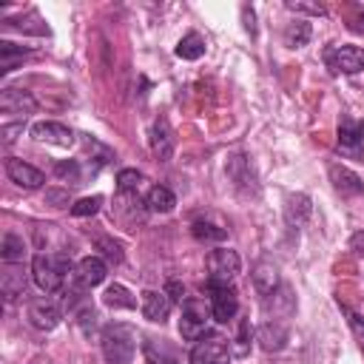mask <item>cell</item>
<instances>
[{
  "label": "cell",
  "mask_w": 364,
  "mask_h": 364,
  "mask_svg": "<svg viewBox=\"0 0 364 364\" xmlns=\"http://www.w3.org/2000/svg\"><path fill=\"white\" fill-rule=\"evenodd\" d=\"M358 134H361V139H364V122H361V125H358Z\"/></svg>",
  "instance_id": "b9f144b4"
},
{
  "label": "cell",
  "mask_w": 364,
  "mask_h": 364,
  "mask_svg": "<svg viewBox=\"0 0 364 364\" xmlns=\"http://www.w3.org/2000/svg\"><path fill=\"white\" fill-rule=\"evenodd\" d=\"M28 54L26 46H17L11 40H0V74H9L17 68V63Z\"/></svg>",
  "instance_id": "484cf974"
},
{
  "label": "cell",
  "mask_w": 364,
  "mask_h": 364,
  "mask_svg": "<svg viewBox=\"0 0 364 364\" xmlns=\"http://www.w3.org/2000/svg\"><path fill=\"white\" fill-rule=\"evenodd\" d=\"M287 338H290V330H287V324H284L282 318H267V321L259 327V344H262V350H267V353L282 350V347L287 344Z\"/></svg>",
  "instance_id": "e0dca14e"
},
{
  "label": "cell",
  "mask_w": 364,
  "mask_h": 364,
  "mask_svg": "<svg viewBox=\"0 0 364 364\" xmlns=\"http://www.w3.org/2000/svg\"><path fill=\"white\" fill-rule=\"evenodd\" d=\"M173 301L165 296V290H142V316L154 324H162L171 313Z\"/></svg>",
  "instance_id": "9a60e30c"
},
{
  "label": "cell",
  "mask_w": 364,
  "mask_h": 364,
  "mask_svg": "<svg viewBox=\"0 0 364 364\" xmlns=\"http://www.w3.org/2000/svg\"><path fill=\"white\" fill-rule=\"evenodd\" d=\"M350 250H355L358 256H364V230H355L350 236Z\"/></svg>",
  "instance_id": "60d3db41"
},
{
  "label": "cell",
  "mask_w": 364,
  "mask_h": 364,
  "mask_svg": "<svg viewBox=\"0 0 364 364\" xmlns=\"http://www.w3.org/2000/svg\"><path fill=\"white\" fill-rule=\"evenodd\" d=\"M94 245H97V250H100V253H102L108 262H114V264H119V262H122V256H125V253H122V245H119L117 239L97 236V242H94Z\"/></svg>",
  "instance_id": "1f68e13d"
},
{
  "label": "cell",
  "mask_w": 364,
  "mask_h": 364,
  "mask_svg": "<svg viewBox=\"0 0 364 364\" xmlns=\"http://www.w3.org/2000/svg\"><path fill=\"white\" fill-rule=\"evenodd\" d=\"M145 182V176L136 171V168H122L117 173V191L119 193H136V188Z\"/></svg>",
  "instance_id": "f546056e"
},
{
  "label": "cell",
  "mask_w": 364,
  "mask_h": 364,
  "mask_svg": "<svg viewBox=\"0 0 364 364\" xmlns=\"http://www.w3.org/2000/svg\"><path fill=\"white\" fill-rule=\"evenodd\" d=\"M173 208H176V196H173L171 188L154 185V188L148 191V196H145V210H151V213H171Z\"/></svg>",
  "instance_id": "603a6c76"
},
{
  "label": "cell",
  "mask_w": 364,
  "mask_h": 364,
  "mask_svg": "<svg viewBox=\"0 0 364 364\" xmlns=\"http://www.w3.org/2000/svg\"><path fill=\"white\" fill-rule=\"evenodd\" d=\"M105 276H108V264H105V259H100V256H85V259H80L77 273H74V279H77L82 287H88V290L97 287V284H102Z\"/></svg>",
  "instance_id": "5bb4252c"
},
{
  "label": "cell",
  "mask_w": 364,
  "mask_h": 364,
  "mask_svg": "<svg viewBox=\"0 0 364 364\" xmlns=\"http://www.w3.org/2000/svg\"><path fill=\"white\" fill-rule=\"evenodd\" d=\"M173 148H176V136L168 125V119H156L154 128H151V151L159 162H168L173 156Z\"/></svg>",
  "instance_id": "4fadbf2b"
},
{
  "label": "cell",
  "mask_w": 364,
  "mask_h": 364,
  "mask_svg": "<svg viewBox=\"0 0 364 364\" xmlns=\"http://www.w3.org/2000/svg\"><path fill=\"white\" fill-rule=\"evenodd\" d=\"M324 65L330 74H358L364 71V48L361 46H327Z\"/></svg>",
  "instance_id": "8992f818"
},
{
  "label": "cell",
  "mask_w": 364,
  "mask_h": 364,
  "mask_svg": "<svg viewBox=\"0 0 364 364\" xmlns=\"http://www.w3.org/2000/svg\"><path fill=\"white\" fill-rule=\"evenodd\" d=\"M210 304H205L202 299H185L182 301V318H179V336L185 341H199L208 333V321H210Z\"/></svg>",
  "instance_id": "3957f363"
},
{
  "label": "cell",
  "mask_w": 364,
  "mask_h": 364,
  "mask_svg": "<svg viewBox=\"0 0 364 364\" xmlns=\"http://www.w3.org/2000/svg\"><path fill=\"white\" fill-rule=\"evenodd\" d=\"M225 173H228V179L236 185V191H242V193H256V173H253V165H250V159L247 156H242V154H233L230 159H228V165H225Z\"/></svg>",
  "instance_id": "ba28073f"
},
{
  "label": "cell",
  "mask_w": 364,
  "mask_h": 364,
  "mask_svg": "<svg viewBox=\"0 0 364 364\" xmlns=\"http://www.w3.org/2000/svg\"><path fill=\"white\" fill-rule=\"evenodd\" d=\"M54 176H60L68 185H80V162L77 159H60L54 165Z\"/></svg>",
  "instance_id": "4dcf8cb0"
},
{
  "label": "cell",
  "mask_w": 364,
  "mask_h": 364,
  "mask_svg": "<svg viewBox=\"0 0 364 364\" xmlns=\"http://www.w3.org/2000/svg\"><path fill=\"white\" fill-rule=\"evenodd\" d=\"M102 304L111 307V310H134L136 307V299L131 296V290L125 284H108L105 293H102Z\"/></svg>",
  "instance_id": "cb8c5ba5"
},
{
  "label": "cell",
  "mask_w": 364,
  "mask_h": 364,
  "mask_svg": "<svg viewBox=\"0 0 364 364\" xmlns=\"http://www.w3.org/2000/svg\"><path fill=\"white\" fill-rule=\"evenodd\" d=\"M0 256H3L6 264H20L26 259V242H23V236H17L11 230L3 233V239H0Z\"/></svg>",
  "instance_id": "d4e9b609"
},
{
  "label": "cell",
  "mask_w": 364,
  "mask_h": 364,
  "mask_svg": "<svg viewBox=\"0 0 364 364\" xmlns=\"http://www.w3.org/2000/svg\"><path fill=\"white\" fill-rule=\"evenodd\" d=\"M191 364H230L228 338L219 333H205L191 350Z\"/></svg>",
  "instance_id": "52a82bcc"
},
{
  "label": "cell",
  "mask_w": 364,
  "mask_h": 364,
  "mask_svg": "<svg viewBox=\"0 0 364 364\" xmlns=\"http://www.w3.org/2000/svg\"><path fill=\"white\" fill-rule=\"evenodd\" d=\"M205 267H208V282L230 284V282L239 276L242 259H239V253H236V250H230V247H216V250H210V253H208Z\"/></svg>",
  "instance_id": "5b68a950"
},
{
  "label": "cell",
  "mask_w": 364,
  "mask_h": 364,
  "mask_svg": "<svg viewBox=\"0 0 364 364\" xmlns=\"http://www.w3.org/2000/svg\"><path fill=\"white\" fill-rule=\"evenodd\" d=\"M71 273V259L65 253H37L31 259V279L43 293H57Z\"/></svg>",
  "instance_id": "7a4b0ae2"
},
{
  "label": "cell",
  "mask_w": 364,
  "mask_h": 364,
  "mask_svg": "<svg viewBox=\"0 0 364 364\" xmlns=\"http://www.w3.org/2000/svg\"><path fill=\"white\" fill-rule=\"evenodd\" d=\"M28 321L37 330H54L63 321V310L54 299H34L28 304Z\"/></svg>",
  "instance_id": "30bf717a"
},
{
  "label": "cell",
  "mask_w": 364,
  "mask_h": 364,
  "mask_svg": "<svg viewBox=\"0 0 364 364\" xmlns=\"http://www.w3.org/2000/svg\"><path fill=\"white\" fill-rule=\"evenodd\" d=\"M46 202H51V205H68V191H46Z\"/></svg>",
  "instance_id": "ab89813d"
},
{
  "label": "cell",
  "mask_w": 364,
  "mask_h": 364,
  "mask_svg": "<svg viewBox=\"0 0 364 364\" xmlns=\"http://www.w3.org/2000/svg\"><path fill=\"white\" fill-rule=\"evenodd\" d=\"M165 296H168L173 304H182V301H185V287H182V282L171 279V282L165 284Z\"/></svg>",
  "instance_id": "e575fe53"
},
{
  "label": "cell",
  "mask_w": 364,
  "mask_h": 364,
  "mask_svg": "<svg viewBox=\"0 0 364 364\" xmlns=\"http://www.w3.org/2000/svg\"><path fill=\"white\" fill-rule=\"evenodd\" d=\"M327 173H330L333 188H336L341 196H361V193H364V182H361V176H358L355 171H350V168L333 162V165L327 168Z\"/></svg>",
  "instance_id": "7c38bea8"
},
{
  "label": "cell",
  "mask_w": 364,
  "mask_h": 364,
  "mask_svg": "<svg viewBox=\"0 0 364 364\" xmlns=\"http://www.w3.org/2000/svg\"><path fill=\"white\" fill-rule=\"evenodd\" d=\"M287 9L290 11H307V14H316V17H321L324 14V6H316V3H287Z\"/></svg>",
  "instance_id": "74e56055"
},
{
  "label": "cell",
  "mask_w": 364,
  "mask_h": 364,
  "mask_svg": "<svg viewBox=\"0 0 364 364\" xmlns=\"http://www.w3.org/2000/svg\"><path fill=\"white\" fill-rule=\"evenodd\" d=\"M239 347H236V353L239 355H245L247 353V341H250V318H242V324H239Z\"/></svg>",
  "instance_id": "d590c367"
},
{
  "label": "cell",
  "mask_w": 364,
  "mask_h": 364,
  "mask_svg": "<svg viewBox=\"0 0 364 364\" xmlns=\"http://www.w3.org/2000/svg\"><path fill=\"white\" fill-rule=\"evenodd\" d=\"M31 136L40 139V142H51V145H74V131L65 128L63 122H51V119H43V122H34L31 125Z\"/></svg>",
  "instance_id": "8fae6325"
},
{
  "label": "cell",
  "mask_w": 364,
  "mask_h": 364,
  "mask_svg": "<svg viewBox=\"0 0 364 364\" xmlns=\"http://www.w3.org/2000/svg\"><path fill=\"white\" fill-rule=\"evenodd\" d=\"M142 353H145V361L148 364H179L176 350L168 341H162V338H145Z\"/></svg>",
  "instance_id": "44dd1931"
},
{
  "label": "cell",
  "mask_w": 364,
  "mask_h": 364,
  "mask_svg": "<svg viewBox=\"0 0 364 364\" xmlns=\"http://www.w3.org/2000/svg\"><path fill=\"white\" fill-rule=\"evenodd\" d=\"M100 347H102V358L108 364H131L134 350H136V330L128 327V324L111 321V324L102 327Z\"/></svg>",
  "instance_id": "6da1fadb"
},
{
  "label": "cell",
  "mask_w": 364,
  "mask_h": 364,
  "mask_svg": "<svg viewBox=\"0 0 364 364\" xmlns=\"http://www.w3.org/2000/svg\"><path fill=\"white\" fill-rule=\"evenodd\" d=\"M191 233H193L196 242H225L228 239V230L225 228H219L213 222H202V219H196L191 225Z\"/></svg>",
  "instance_id": "f1b7e54d"
},
{
  "label": "cell",
  "mask_w": 364,
  "mask_h": 364,
  "mask_svg": "<svg viewBox=\"0 0 364 364\" xmlns=\"http://www.w3.org/2000/svg\"><path fill=\"white\" fill-rule=\"evenodd\" d=\"M242 20H245V31L250 37H256V14H253L250 6H242Z\"/></svg>",
  "instance_id": "f35d334b"
},
{
  "label": "cell",
  "mask_w": 364,
  "mask_h": 364,
  "mask_svg": "<svg viewBox=\"0 0 364 364\" xmlns=\"http://www.w3.org/2000/svg\"><path fill=\"white\" fill-rule=\"evenodd\" d=\"M341 313L347 316V324H350L353 336H355V338H358V344L364 347V318H361L355 310H350V307H341Z\"/></svg>",
  "instance_id": "836d02e7"
},
{
  "label": "cell",
  "mask_w": 364,
  "mask_h": 364,
  "mask_svg": "<svg viewBox=\"0 0 364 364\" xmlns=\"http://www.w3.org/2000/svg\"><path fill=\"white\" fill-rule=\"evenodd\" d=\"M202 54H205V37L196 31H188L176 43V57H182V60H199Z\"/></svg>",
  "instance_id": "83f0119b"
},
{
  "label": "cell",
  "mask_w": 364,
  "mask_h": 364,
  "mask_svg": "<svg viewBox=\"0 0 364 364\" xmlns=\"http://www.w3.org/2000/svg\"><path fill=\"white\" fill-rule=\"evenodd\" d=\"M338 151L347 156H355V159L361 156V134L353 119H341V125H338Z\"/></svg>",
  "instance_id": "7402d4cb"
},
{
  "label": "cell",
  "mask_w": 364,
  "mask_h": 364,
  "mask_svg": "<svg viewBox=\"0 0 364 364\" xmlns=\"http://www.w3.org/2000/svg\"><path fill=\"white\" fill-rule=\"evenodd\" d=\"M313 213V202L307 193H293L287 196V205H284V219L290 228H301Z\"/></svg>",
  "instance_id": "ffe728a7"
},
{
  "label": "cell",
  "mask_w": 364,
  "mask_h": 364,
  "mask_svg": "<svg viewBox=\"0 0 364 364\" xmlns=\"http://www.w3.org/2000/svg\"><path fill=\"white\" fill-rule=\"evenodd\" d=\"M100 205H102V196H82V199H77L74 205H71V216H94L97 210H100Z\"/></svg>",
  "instance_id": "d6a6232c"
},
{
  "label": "cell",
  "mask_w": 364,
  "mask_h": 364,
  "mask_svg": "<svg viewBox=\"0 0 364 364\" xmlns=\"http://www.w3.org/2000/svg\"><path fill=\"white\" fill-rule=\"evenodd\" d=\"M28 287V276L23 270V264H6L3 273H0V290L6 296V301H14L26 293Z\"/></svg>",
  "instance_id": "2e32d148"
},
{
  "label": "cell",
  "mask_w": 364,
  "mask_h": 364,
  "mask_svg": "<svg viewBox=\"0 0 364 364\" xmlns=\"http://www.w3.org/2000/svg\"><path fill=\"white\" fill-rule=\"evenodd\" d=\"M6 176L14 182V185H20V188H26V191H37L43 182H46V176H43V171H37L34 165H28V162H23V159H17V156H6Z\"/></svg>",
  "instance_id": "9c48e42d"
},
{
  "label": "cell",
  "mask_w": 364,
  "mask_h": 364,
  "mask_svg": "<svg viewBox=\"0 0 364 364\" xmlns=\"http://www.w3.org/2000/svg\"><path fill=\"white\" fill-rule=\"evenodd\" d=\"M37 108V100L31 97V91H23V88H3L0 94V111L6 114H31Z\"/></svg>",
  "instance_id": "ac0fdd59"
},
{
  "label": "cell",
  "mask_w": 364,
  "mask_h": 364,
  "mask_svg": "<svg viewBox=\"0 0 364 364\" xmlns=\"http://www.w3.org/2000/svg\"><path fill=\"white\" fill-rule=\"evenodd\" d=\"M208 293V304H210V316L219 324H228L236 313H239V296L233 284H219V282H205L202 287Z\"/></svg>",
  "instance_id": "277c9868"
},
{
  "label": "cell",
  "mask_w": 364,
  "mask_h": 364,
  "mask_svg": "<svg viewBox=\"0 0 364 364\" xmlns=\"http://www.w3.org/2000/svg\"><path fill=\"white\" fill-rule=\"evenodd\" d=\"M17 134H23V119H20V122H6V125L0 128L3 142H14V139H17Z\"/></svg>",
  "instance_id": "8d00e7d4"
},
{
  "label": "cell",
  "mask_w": 364,
  "mask_h": 364,
  "mask_svg": "<svg viewBox=\"0 0 364 364\" xmlns=\"http://www.w3.org/2000/svg\"><path fill=\"white\" fill-rule=\"evenodd\" d=\"M310 34H313V28H310L307 20H293V23L284 26V46L287 48H301V46L310 43Z\"/></svg>",
  "instance_id": "4316f807"
},
{
  "label": "cell",
  "mask_w": 364,
  "mask_h": 364,
  "mask_svg": "<svg viewBox=\"0 0 364 364\" xmlns=\"http://www.w3.org/2000/svg\"><path fill=\"white\" fill-rule=\"evenodd\" d=\"M250 279H253L256 293H259L264 301L279 290V270H276V264H273V262H259V264L253 267Z\"/></svg>",
  "instance_id": "d6986e66"
}]
</instances>
